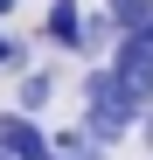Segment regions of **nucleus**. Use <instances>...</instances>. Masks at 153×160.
I'll return each mask as SVG.
<instances>
[{
  "instance_id": "obj_11",
  "label": "nucleus",
  "mask_w": 153,
  "mask_h": 160,
  "mask_svg": "<svg viewBox=\"0 0 153 160\" xmlns=\"http://www.w3.org/2000/svg\"><path fill=\"white\" fill-rule=\"evenodd\" d=\"M0 160H7V153H0Z\"/></svg>"
},
{
  "instance_id": "obj_3",
  "label": "nucleus",
  "mask_w": 153,
  "mask_h": 160,
  "mask_svg": "<svg viewBox=\"0 0 153 160\" xmlns=\"http://www.w3.org/2000/svg\"><path fill=\"white\" fill-rule=\"evenodd\" d=\"M0 153L7 160H49V132L28 112H0Z\"/></svg>"
},
{
  "instance_id": "obj_7",
  "label": "nucleus",
  "mask_w": 153,
  "mask_h": 160,
  "mask_svg": "<svg viewBox=\"0 0 153 160\" xmlns=\"http://www.w3.org/2000/svg\"><path fill=\"white\" fill-rule=\"evenodd\" d=\"M7 63H28V49H21L14 35H0V70H7Z\"/></svg>"
},
{
  "instance_id": "obj_4",
  "label": "nucleus",
  "mask_w": 153,
  "mask_h": 160,
  "mask_svg": "<svg viewBox=\"0 0 153 160\" xmlns=\"http://www.w3.org/2000/svg\"><path fill=\"white\" fill-rule=\"evenodd\" d=\"M42 35L56 42V49H84V7H76V0H49Z\"/></svg>"
},
{
  "instance_id": "obj_6",
  "label": "nucleus",
  "mask_w": 153,
  "mask_h": 160,
  "mask_svg": "<svg viewBox=\"0 0 153 160\" xmlns=\"http://www.w3.org/2000/svg\"><path fill=\"white\" fill-rule=\"evenodd\" d=\"M49 98H56V77H49V70H28V77H21V98H14V112H28V118H35Z\"/></svg>"
},
{
  "instance_id": "obj_10",
  "label": "nucleus",
  "mask_w": 153,
  "mask_h": 160,
  "mask_svg": "<svg viewBox=\"0 0 153 160\" xmlns=\"http://www.w3.org/2000/svg\"><path fill=\"white\" fill-rule=\"evenodd\" d=\"M0 14H14V0H0Z\"/></svg>"
},
{
  "instance_id": "obj_1",
  "label": "nucleus",
  "mask_w": 153,
  "mask_h": 160,
  "mask_svg": "<svg viewBox=\"0 0 153 160\" xmlns=\"http://www.w3.org/2000/svg\"><path fill=\"white\" fill-rule=\"evenodd\" d=\"M139 118H146V112L132 104V91L118 84V70H111V63H97V70L84 77V132H91L97 146H118Z\"/></svg>"
},
{
  "instance_id": "obj_5",
  "label": "nucleus",
  "mask_w": 153,
  "mask_h": 160,
  "mask_svg": "<svg viewBox=\"0 0 153 160\" xmlns=\"http://www.w3.org/2000/svg\"><path fill=\"white\" fill-rule=\"evenodd\" d=\"M111 28L118 35H139V42H153V0H111Z\"/></svg>"
},
{
  "instance_id": "obj_2",
  "label": "nucleus",
  "mask_w": 153,
  "mask_h": 160,
  "mask_svg": "<svg viewBox=\"0 0 153 160\" xmlns=\"http://www.w3.org/2000/svg\"><path fill=\"white\" fill-rule=\"evenodd\" d=\"M105 63L118 70V84L132 91V104H139V112H153V42H139V35H118Z\"/></svg>"
},
{
  "instance_id": "obj_8",
  "label": "nucleus",
  "mask_w": 153,
  "mask_h": 160,
  "mask_svg": "<svg viewBox=\"0 0 153 160\" xmlns=\"http://www.w3.org/2000/svg\"><path fill=\"white\" fill-rule=\"evenodd\" d=\"M139 132H146V146H153V112H146V118H139Z\"/></svg>"
},
{
  "instance_id": "obj_9",
  "label": "nucleus",
  "mask_w": 153,
  "mask_h": 160,
  "mask_svg": "<svg viewBox=\"0 0 153 160\" xmlns=\"http://www.w3.org/2000/svg\"><path fill=\"white\" fill-rule=\"evenodd\" d=\"M76 160H105V146H91V153H76Z\"/></svg>"
}]
</instances>
